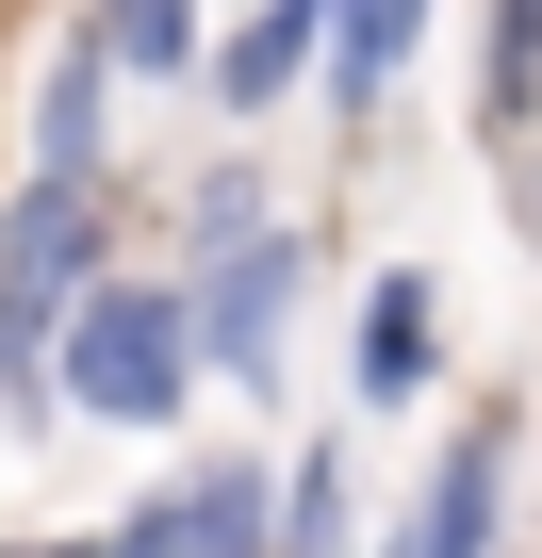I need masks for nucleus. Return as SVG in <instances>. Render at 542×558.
Returning a JSON list of instances; mask_svg holds the SVG:
<instances>
[{
	"label": "nucleus",
	"instance_id": "nucleus-1",
	"mask_svg": "<svg viewBox=\"0 0 542 558\" xmlns=\"http://www.w3.org/2000/svg\"><path fill=\"white\" fill-rule=\"evenodd\" d=\"M99 214H83V165H50L17 197V230H0V378H34L50 362V313H67V279H83Z\"/></svg>",
	"mask_w": 542,
	"mask_h": 558
},
{
	"label": "nucleus",
	"instance_id": "nucleus-2",
	"mask_svg": "<svg viewBox=\"0 0 542 558\" xmlns=\"http://www.w3.org/2000/svg\"><path fill=\"white\" fill-rule=\"evenodd\" d=\"M67 395L116 411V427H165V411H181V313H165V296H99V313L67 329Z\"/></svg>",
	"mask_w": 542,
	"mask_h": 558
},
{
	"label": "nucleus",
	"instance_id": "nucleus-3",
	"mask_svg": "<svg viewBox=\"0 0 542 558\" xmlns=\"http://www.w3.org/2000/svg\"><path fill=\"white\" fill-rule=\"evenodd\" d=\"M280 279H297V246H280V230H246V246L214 263V296H197V362L263 378V345H280Z\"/></svg>",
	"mask_w": 542,
	"mask_h": 558
},
{
	"label": "nucleus",
	"instance_id": "nucleus-4",
	"mask_svg": "<svg viewBox=\"0 0 542 558\" xmlns=\"http://www.w3.org/2000/svg\"><path fill=\"white\" fill-rule=\"evenodd\" d=\"M116 558H263V476H197V493H165Z\"/></svg>",
	"mask_w": 542,
	"mask_h": 558
},
{
	"label": "nucleus",
	"instance_id": "nucleus-5",
	"mask_svg": "<svg viewBox=\"0 0 542 558\" xmlns=\"http://www.w3.org/2000/svg\"><path fill=\"white\" fill-rule=\"evenodd\" d=\"M411 558H493V427H460V460L427 476V525H411Z\"/></svg>",
	"mask_w": 542,
	"mask_h": 558
},
{
	"label": "nucleus",
	"instance_id": "nucleus-6",
	"mask_svg": "<svg viewBox=\"0 0 542 558\" xmlns=\"http://www.w3.org/2000/svg\"><path fill=\"white\" fill-rule=\"evenodd\" d=\"M427 378V279H378V313H362V395H411Z\"/></svg>",
	"mask_w": 542,
	"mask_h": 558
},
{
	"label": "nucleus",
	"instance_id": "nucleus-7",
	"mask_svg": "<svg viewBox=\"0 0 542 558\" xmlns=\"http://www.w3.org/2000/svg\"><path fill=\"white\" fill-rule=\"evenodd\" d=\"M411 34H427V0H346V99H378L411 66Z\"/></svg>",
	"mask_w": 542,
	"mask_h": 558
},
{
	"label": "nucleus",
	"instance_id": "nucleus-8",
	"mask_svg": "<svg viewBox=\"0 0 542 558\" xmlns=\"http://www.w3.org/2000/svg\"><path fill=\"white\" fill-rule=\"evenodd\" d=\"M34 148H50V165H99V66H83V50H67V83H50Z\"/></svg>",
	"mask_w": 542,
	"mask_h": 558
},
{
	"label": "nucleus",
	"instance_id": "nucleus-9",
	"mask_svg": "<svg viewBox=\"0 0 542 558\" xmlns=\"http://www.w3.org/2000/svg\"><path fill=\"white\" fill-rule=\"evenodd\" d=\"M526 99H542V0L493 17V116H526Z\"/></svg>",
	"mask_w": 542,
	"mask_h": 558
},
{
	"label": "nucleus",
	"instance_id": "nucleus-10",
	"mask_svg": "<svg viewBox=\"0 0 542 558\" xmlns=\"http://www.w3.org/2000/svg\"><path fill=\"white\" fill-rule=\"evenodd\" d=\"M116 50L132 66H181V0H116Z\"/></svg>",
	"mask_w": 542,
	"mask_h": 558
},
{
	"label": "nucleus",
	"instance_id": "nucleus-11",
	"mask_svg": "<svg viewBox=\"0 0 542 558\" xmlns=\"http://www.w3.org/2000/svg\"><path fill=\"white\" fill-rule=\"evenodd\" d=\"M297 493H313V509H297V558H329V542H346V509H329V493H346V476H329V460H313V476H297Z\"/></svg>",
	"mask_w": 542,
	"mask_h": 558
},
{
	"label": "nucleus",
	"instance_id": "nucleus-12",
	"mask_svg": "<svg viewBox=\"0 0 542 558\" xmlns=\"http://www.w3.org/2000/svg\"><path fill=\"white\" fill-rule=\"evenodd\" d=\"M99 558H116V542H99Z\"/></svg>",
	"mask_w": 542,
	"mask_h": 558
}]
</instances>
